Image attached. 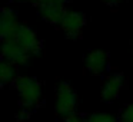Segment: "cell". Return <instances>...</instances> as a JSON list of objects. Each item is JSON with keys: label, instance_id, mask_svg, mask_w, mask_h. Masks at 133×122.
Here are the masks:
<instances>
[{"label": "cell", "instance_id": "cell-9", "mask_svg": "<svg viewBox=\"0 0 133 122\" xmlns=\"http://www.w3.org/2000/svg\"><path fill=\"white\" fill-rule=\"evenodd\" d=\"M2 59L4 60L13 62L19 66V65H26L30 56L22 49V46L15 40V39H9V40H2Z\"/></svg>", "mask_w": 133, "mask_h": 122}, {"label": "cell", "instance_id": "cell-13", "mask_svg": "<svg viewBox=\"0 0 133 122\" xmlns=\"http://www.w3.org/2000/svg\"><path fill=\"white\" fill-rule=\"evenodd\" d=\"M84 121H86V118H84L83 115L75 113V115H70V116H67V118H63L62 122H84Z\"/></svg>", "mask_w": 133, "mask_h": 122}, {"label": "cell", "instance_id": "cell-10", "mask_svg": "<svg viewBox=\"0 0 133 122\" xmlns=\"http://www.w3.org/2000/svg\"><path fill=\"white\" fill-rule=\"evenodd\" d=\"M17 78V65L2 59V63H0V83H2V86L6 88L9 85H13Z\"/></svg>", "mask_w": 133, "mask_h": 122}, {"label": "cell", "instance_id": "cell-11", "mask_svg": "<svg viewBox=\"0 0 133 122\" xmlns=\"http://www.w3.org/2000/svg\"><path fill=\"white\" fill-rule=\"evenodd\" d=\"M84 122H119V121L109 113H93V115L87 116Z\"/></svg>", "mask_w": 133, "mask_h": 122}, {"label": "cell", "instance_id": "cell-1", "mask_svg": "<svg viewBox=\"0 0 133 122\" xmlns=\"http://www.w3.org/2000/svg\"><path fill=\"white\" fill-rule=\"evenodd\" d=\"M19 95V103L23 109H36L43 102V86L36 78L19 76L13 83Z\"/></svg>", "mask_w": 133, "mask_h": 122}, {"label": "cell", "instance_id": "cell-3", "mask_svg": "<svg viewBox=\"0 0 133 122\" xmlns=\"http://www.w3.org/2000/svg\"><path fill=\"white\" fill-rule=\"evenodd\" d=\"M37 7V12L43 20L52 25H60L62 19L67 13L66 3L69 0H32Z\"/></svg>", "mask_w": 133, "mask_h": 122}, {"label": "cell", "instance_id": "cell-8", "mask_svg": "<svg viewBox=\"0 0 133 122\" xmlns=\"http://www.w3.org/2000/svg\"><path fill=\"white\" fill-rule=\"evenodd\" d=\"M19 27H20V23L17 20V15L9 7H3L2 15H0V38H2V40L13 39L17 33Z\"/></svg>", "mask_w": 133, "mask_h": 122}, {"label": "cell", "instance_id": "cell-4", "mask_svg": "<svg viewBox=\"0 0 133 122\" xmlns=\"http://www.w3.org/2000/svg\"><path fill=\"white\" fill-rule=\"evenodd\" d=\"M13 39L20 45L22 49H23L29 56L39 55V53L42 52V40L37 38V35H36L29 26H26V25H20L17 33H16V36Z\"/></svg>", "mask_w": 133, "mask_h": 122}, {"label": "cell", "instance_id": "cell-12", "mask_svg": "<svg viewBox=\"0 0 133 122\" xmlns=\"http://www.w3.org/2000/svg\"><path fill=\"white\" fill-rule=\"evenodd\" d=\"M119 122H133V102L123 108L119 115Z\"/></svg>", "mask_w": 133, "mask_h": 122}, {"label": "cell", "instance_id": "cell-6", "mask_svg": "<svg viewBox=\"0 0 133 122\" xmlns=\"http://www.w3.org/2000/svg\"><path fill=\"white\" fill-rule=\"evenodd\" d=\"M86 25V16L80 12H67L60 22V27L69 39H79Z\"/></svg>", "mask_w": 133, "mask_h": 122}, {"label": "cell", "instance_id": "cell-14", "mask_svg": "<svg viewBox=\"0 0 133 122\" xmlns=\"http://www.w3.org/2000/svg\"><path fill=\"white\" fill-rule=\"evenodd\" d=\"M103 2L107 4V6H117L122 0H103Z\"/></svg>", "mask_w": 133, "mask_h": 122}, {"label": "cell", "instance_id": "cell-7", "mask_svg": "<svg viewBox=\"0 0 133 122\" xmlns=\"http://www.w3.org/2000/svg\"><path fill=\"white\" fill-rule=\"evenodd\" d=\"M84 68L93 75L106 73L109 69V53L106 50H90L84 56Z\"/></svg>", "mask_w": 133, "mask_h": 122}, {"label": "cell", "instance_id": "cell-5", "mask_svg": "<svg viewBox=\"0 0 133 122\" xmlns=\"http://www.w3.org/2000/svg\"><path fill=\"white\" fill-rule=\"evenodd\" d=\"M126 88V78L123 73H113L109 78H106V81L102 85L100 90V98L103 102L110 103L115 99L119 98V95L122 93V90Z\"/></svg>", "mask_w": 133, "mask_h": 122}, {"label": "cell", "instance_id": "cell-2", "mask_svg": "<svg viewBox=\"0 0 133 122\" xmlns=\"http://www.w3.org/2000/svg\"><path fill=\"white\" fill-rule=\"evenodd\" d=\"M77 109V95L69 82H60L55 93V111L60 118L75 115Z\"/></svg>", "mask_w": 133, "mask_h": 122}, {"label": "cell", "instance_id": "cell-15", "mask_svg": "<svg viewBox=\"0 0 133 122\" xmlns=\"http://www.w3.org/2000/svg\"><path fill=\"white\" fill-rule=\"evenodd\" d=\"M16 2H30V0H16Z\"/></svg>", "mask_w": 133, "mask_h": 122}, {"label": "cell", "instance_id": "cell-16", "mask_svg": "<svg viewBox=\"0 0 133 122\" xmlns=\"http://www.w3.org/2000/svg\"><path fill=\"white\" fill-rule=\"evenodd\" d=\"M132 56H133V49H132Z\"/></svg>", "mask_w": 133, "mask_h": 122}]
</instances>
